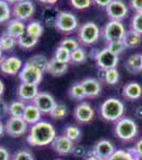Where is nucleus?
<instances>
[{
	"label": "nucleus",
	"instance_id": "nucleus-36",
	"mask_svg": "<svg viewBox=\"0 0 142 160\" xmlns=\"http://www.w3.org/2000/svg\"><path fill=\"white\" fill-rule=\"evenodd\" d=\"M87 60V52L83 47L80 46L79 48L71 51L70 62L73 64H82Z\"/></svg>",
	"mask_w": 142,
	"mask_h": 160
},
{
	"label": "nucleus",
	"instance_id": "nucleus-25",
	"mask_svg": "<svg viewBox=\"0 0 142 160\" xmlns=\"http://www.w3.org/2000/svg\"><path fill=\"white\" fill-rule=\"evenodd\" d=\"M25 32L29 35H31V37L39 40V38L42 37L44 32V27L42 22L39 20H30L25 25Z\"/></svg>",
	"mask_w": 142,
	"mask_h": 160
},
{
	"label": "nucleus",
	"instance_id": "nucleus-38",
	"mask_svg": "<svg viewBox=\"0 0 142 160\" xmlns=\"http://www.w3.org/2000/svg\"><path fill=\"white\" fill-rule=\"evenodd\" d=\"M70 56H71L70 51L58 45L57 48L55 49L53 58L55 59V60H57L58 62H62V63L69 64L70 63Z\"/></svg>",
	"mask_w": 142,
	"mask_h": 160
},
{
	"label": "nucleus",
	"instance_id": "nucleus-42",
	"mask_svg": "<svg viewBox=\"0 0 142 160\" xmlns=\"http://www.w3.org/2000/svg\"><path fill=\"white\" fill-rule=\"evenodd\" d=\"M59 46L66 48V49H68L71 52V51H73L74 49L80 47V42L76 38H64V40H62V42L59 43Z\"/></svg>",
	"mask_w": 142,
	"mask_h": 160
},
{
	"label": "nucleus",
	"instance_id": "nucleus-17",
	"mask_svg": "<svg viewBox=\"0 0 142 160\" xmlns=\"http://www.w3.org/2000/svg\"><path fill=\"white\" fill-rule=\"evenodd\" d=\"M115 151L116 148L112 141L108 139H101L98 142H95V144L92 146L91 153L97 155L100 158L106 160L115 153Z\"/></svg>",
	"mask_w": 142,
	"mask_h": 160
},
{
	"label": "nucleus",
	"instance_id": "nucleus-18",
	"mask_svg": "<svg viewBox=\"0 0 142 160\" xmlns=\"http://www.w3.org/2000/svg\"><path fill=\"white\" fill-rule=\"evenodd\" d=\"M81 84L83 87L85 94H86V98H97L101 94L102 91V86H101V81L95 78H91V77H87L81 80Z\"/></svg>",
	"mask_w": 142,
	"mask_h": 160
},
{
	"label": "nucleus",
	"instance_id": "nucleus-37",
	"mask_svg": "<svg viewBox=\"0 0 142 160\" xmlns=\"http://www.w3.org/2000/svg\"><path fill=\"white\" fill-rule=\"evenodd\" d=\"M12 16V8L4 0H0V24L7 22Z\"/></svg>",
	"mask_w": 142,
	"mask_h": 160
},
{
	"label": "nucleus",
	"instance_id": "nucleus-46",
	"mask_svg": "<svg viewBox=\"0 0 142 160\" xmlns=\"http://www.w3.org/2000/svg\"><path fill=\"white\" fill-rule=\"evenodd\" d=\"M131 149H133V152L135 153L136 156L138 157V159H142V138L136 142L135 146Z\"/></svg>",
	"mask_w": 142,
	"mask_h": 160
},
{
	"label": "nucleus",
	"instance_id": "nucleus-14",
	"mask_svg": "<svg viewBox=\"0 0 142 160\" xmlns=\"http://www.w3.org/2000/svg\"><path fill=\"white\" fill-rule=\"evenodd\" d=\"M33 104L40 110L43 114H50V112L53 110V108L57 102L50 93L39 92L35 97Z\"/></svg>",
	"mask_w": 142,
	"mask_h": 160
},
{
	"label": "nucleus",
	"instance_id": "nucleus-41",
	"mask_svg": "<svg viewBox=\"0 0 142 160\" xmlns=\"http://www.w3.org/2000/svg\"><path fill=\"white\" fill-rule=\"evenodd\" d=\"M11 160H35L34 155L32 154V152H30L29 149H19L16 153L12 156Z\"/></svg>",
	"mask_w": 142,
	"mask_h": 160
},
{
	"label": "nucleus",
	"instance_id": "nucleus-32",
	"mask_svg": "<svg viewBox=\"0 0 142 160\" xmlns=\"http://www.w3.org/2000/svg\"><path fill=\"white\" fill-rule=\"evenodd\" d=\"M17 46V40L7 33H2L0 35V48L3 51H11Z\"/></svg>",
	"mask_w": 142,
	"mask_h": 160
},
{
	"label": "nucleus",
	"instance_id": "nucleus-7",
	"mask_svg": "<svg viewBox=\"0 0 142 160\" xmlns=\"http://www.w3.org/2000/svg\"><path fill=\"white\" fill-rule=\"evenodd\" d=\"M4 130L7 136L13 138H20L29 131V125L22 118L10 117L4 123Z\"/></svg>",
	"mask_w": 142,
	"mask_h": 160
},
{
	"label": "nucleus",
	"instance_id": "nucleus-49",
	"mask_svg": "<svg viewBox=\"0 0 142 160\" xmlns=\"http://www.w3.org/2000/svg\"><path fill=\"white\" fill-rule=\"evenodd\" d=\"M112 1V0H92V3L97 4L98 7L101 8H106Z\"/></svg>",
	"mask_w": 142,
	"mask_h": 160
},
{
	"label": "nucleus",
	"instance_id": "nucleus-2",
	"mask_svg": "<svg viewBox=\"0 0 142 160\" xmlns=\"http://www.w3.org/2000/svg\"><path fill=\"white\" fill-rule=\"evenodd\" d=\"M125 106L117 97H109L100 105V115L106 122L116 123L124 117Z\"/></svg>",
	"mask_w": 142,
	"mask_h": 160
},
{
	"label": "nucleus",
	"instance_id": "nucleus-30",
	"mask_svg": "<svg viewBox=\"0 0 142 160\" xmlns=\"http://www.w3.org/2000/svg\"><path fill=\"white\" fill-rule=\"evenodd\" d=\"M27 62L32 64V65H34L35 68H37L38 69H40L43 73H46L49 60L45 55H34L31 57Z\"/></svg>",
	"mask_w": 142,
	"mask_h": 160
},
{
	"label": "nucleus",
	"instance_id": "nucleus-50",
	"mask_svg": "<svg viewBox=\"0 0 142 160\" xmlns=\"http://www.w3.org/2000/svg\"><path fill=\"white\" fill-rule=\"evenodd\" d=\"M83 160H104V159L100 158V157H98L97 155H94V154H92L91 152H89V153L83 158Z\"/></svg>",
	"mask_w": 142,
	"mask_h": 160
},
{
	"label": "nucleus",
	"instance_id": "nucleus-5",
	"mask_svg": "<svg viewBox=\"0 0 142 160\" xmlns=\"http://www.w3.org/2000/svg\"><path fill=\"white\" fill-rule=\"evenodd\" d=\"M54 28L58 32L64 33V34H69V33L74 32L79 28V20L72 12L59 11Z\"/></svg>",
	"mask_w": 142,
	"mask_h": 160
},
{
	"label": "nucleus",
	"instance_id": "nucleus-58",
	"mask_svg": "<svg viewBox=\"0 0 142 160\" xmlns=\"http://www.w3.org/2000/svg\"><path fill=\"white\" fill-rule=\"evenodd\" d=\"M56 160H61V159H56Z\"/></svg>",
	"mask_w": 142,
	"mask_h": 160
},
{
	"label": "nucleus",
	"instance_id": "nucleus-4",
	"mask_svg": "<svg viewBox=\"0 0 142 160\" xmlns=\"http://www.w3.org/2000/svg\"><path fill=\"white\" fill-rule=\"evenodd\" d=\"M101 37V29L95 22H86L80 26L77 29V38L79 42L85 46L94 45L99 41Z\"/></svg>",
	"mask_w": 142,
	"mask_h": 160
},
{
	"label": "nucleus",
	"instance_id": "nucleus-34",
	"mask_svg": "<svg viewBox=\"0 0 142 160\" xmlns=\"http://www.w3.org/2000/svg\"><path fill=\"white\" fill-rule=\"evenodd\" d=\"M64 136H66L69 140H71L72 142H77L80 141L82 137V130L80 129V127L74 125H68L66 126V128L64 129Z\"/></svg>",
	"mask_w": 142,
	"mask_h": 160
},
{
	"label": "nucleus",
	"instance_id": "nucleus-1",
	"mask_svg": "<svg viewBox=\"0 0 142 160\" xmlns=\"http://www.w3.org/2000/svg\"><path fill=\"white\" fill-rule=\"evenodd\" d=\"M56 136L57 135H56L55 127L52 124L47 121H40L30 126L27 141L31 146H34V148H45V146L51 145Z\"/></svg>",
	"mask_w": 142,
	"mask_h": 160
},
{
	"label": "nucleus",
	"instance_id": "nucleus-23",
	"mask_svg": "<svg viewBox=\"0 0 142 160\" xmlns=\"http://www.w3.org/2000/svg\"><path fill=\"white\" fill-rule=\"evenodd\" d=\"M141 41H142V35L131 29L126 30L124 37L122 38V42L124 44L125 48H127V49L137 48L138 46H140Z\"/></svg>",
	"mask_w": 142,
	"mask_h": 160
},
{
	"label": "nucleus",
	"instance_id": "nucleus-35",
	"mask_svg": "<svg viewBox=\"0 0 142 160\" xmlns=\"http://www.w3.org/2000/svg\"><path fill=\"white\" fill-rule=\"evenodd\" d=\"M49 115L51 117V118L56 121L64 120L68 115V108L64 104H56L55 107L53 108V110L51 111Z\"/></svg>",
	"mask_w": 142,
	"mask_h": 160
},
{
	"label": "nucleus",
	"instance_id": "nucleus-55",
	"mask_svg": "<svg viewBox=\"0 0 142 160\" xmlns=\"http://www.w3.org/2000/svg\"><path fill=\"white\" fill-rule=\"evenodd\" d=\"M4 1H7L9 4H15V3H17V2L21 1V0H4Z\"/></svg>",
	"mask_w": 142,
	"mask_h": 160
},
{
	"label": "nucleus",
	"instance_id": "nucleus-3",
	"mask_svg": "<svg viewBox=\"0 0 142 160\" xmlns=\"http://www.w3.org/2000/svg\"><path fill=\"white\" fill-rule=\"evenodd\" d=\"M113 132L120 141L131 142L138 136V125L133 118L123 117L118 120L113 126Z\"/></svg>",
	"mask_w": 142,
	"mask_h": 160
},
{
	"label": "nucleus",
	"instance_id": "nucleus-19",
	"mask_svg": "<svg viewBox=\"0 0 142 160\" xmlns=\"http://www.w3.org/2000/svg\"><path fill=\"white\" fill-rule=\"evenodd\" d=\"M122 96L126 100H137L141 98L142 96V86L136 81L127 82L123 86L122 89Z\"/></svg>",
	"mask_w": 142,
	"mask_h": 160
},
{
	"label": "nucleus",
	"instance_id": "nucleus-31",
	"mask_svg": "<svg viewBox=\"0 0 142 160\" xmlns=\"http://www.w3.org/2000/svg\"><path fill=\"white\" fill-rule=\"evenodd\" d=\"M38 43V38H35L31 35L25 32L17 40V45L22 49H31V48L35 47Z\"/></svg>",
	"mask_w": 142,
	"mask_h": 160
},
{
	"label": "nucleus",
	"instance_id": "nucleus-15",
	"mask_svg": "<svg viewBox=\"0 0 142 160\" xmlns=\"http://www.w3.org/2000/svg\"><path fill=\"white\" fill-rule=\"evenodd\" d=\"M39 93L38 91L37 84L32 83H25V82H20V84L17 88V97L19 100L24 102H33L35 97Z\"/></svg>",
	"mask_w": 142,
	"mask_h": 160
},
{
	"label": "nucleus",
	"instance_id": "nucleus-21",
	"mask_svg": "<svg viewBox=\"0 0 142 160\" xmlns=\"http://www.w3.org/2000/svg\"><path fill=\"white\" fill-rule=\"evenodd\" d=\"M25 32V25L24 22L16 18H11L7 22L6 33L18 40Z\"/></svg>",
	"mask_w": 142,
	"mask_h": 160
},
{
	"label": "nucleus",
	"instance_id": "nucleus-48",
	"mask_svg": "<svg viewBox=\"0 0 142 160\" xmlns=\"http://www.w3.org/2000/svg\"><path fill=\"white\" fill-rule=\"evenodd\" d=\"M11 154L4 146L0 145V160H11Z\"/></svg>",
	"mask_w": 142,
	"mask_h": 160
},
{
	"label": "nucleus",
	"instance_id": "nucleus-29",
	"mask_svg": "<svg viewBox=\"0 0 142 160\" xmlns=\"http://www.w3.org/2000/svg\"><path fill=\"white\" fill-rule=\"evenodd\" d=\"M25 102L21 100H13L11 104H9V117L14 118H22L24 111L25 109Z\"/></svg>",
	"mask_w": 142,
	"mask_h": 160
},
{
	"label": "nucleus",
	"instance_id": "nucleus-54",
	"mask_svg": "<svg viewBox=\"0 0 142 160\" xmlns=\"http://www.w3.org/2000/svg\"><path fill=\"white\" fill-rule=\"evenodd\" d=\"M6 133V130H4V123L2 122V120H0V138Z\"/></svg>",
	"mask_w": 142,
	"mask_h": 160
},
{
	"label": "nucleus",
	"instance_id": "nucleus-56",
	"mask_svg": "<svg viewBox=\"0 0 142 160\" xmlns=\"http://www.w3.org/2000/svg\"><path fill=\"white\" fill-rule=\"evenodd\" d=\"M2 57H3V50H2L1 48H0V60L2 59Z\"/></svg>",
	"mask_w": 142,
	"mask_h": 160
},
{
	"label": "nucleus",
	"instance_id": "nucleus-45",
	"mask_svg": "<svg viewBox=\"0 0 142 160\" xmlns=\"http://www.w3.org/2000/svg\"><path fill=\"white\" fill-rule=\"evenodd\" d=\"M9 115V105L2 97H0V120Z\"/></svg>",
	"mask_w": 142,
	"mask_h": 160
},
{
	"label": "nucleus",
	"instance_id": "nucleus-13",
	"mask_svg": "<svg viewBox=\"0 0 142 160\" xmlns=\"http://www.w3.org/2000/svg\"><path fill=\"white\" fill-rule=\"evenodd\" d=\"M73 118L80 124H88L94 120V110L89 102H80L73 110Z\"/></svg>",
	"mask_w": 142,
	"mask_h": 160
},
{
	"label": "nucleus",
	"instance_id": "nucleus-22",
	"mask_svg": "<svg viewBox=\"0 0 142 160\" xmlns=\"http://www.w3.org/2000/svg\"><path fill=\"white\" fill-rule=\"evenodd\" d=\"M68 68H69V64L62 63V62H58L57 60L52 58L48 62L46 73L52 75L54 77H59V76H63L64 74H66L68 72Z\"/></svg>",
	"mask_w": 142,
	"mask_h": 160
},
{
	"label": "nucleus",
	"instance_id": "nucleus-39",
	"mask_svg": "<svg viewBox=\"0 0 142 160\" xmlns=\"http://www.w3.org/2000/svg\"><path fill=\"white\" fill-rule=\"evenodd\" d=\"M106 47L112 51V53H115L116 56H120L121 53L124 51L126 48L123 44L122 40H118V41H112V42L106 43Z\"/></svg>",
	"mask_w": 142,
	"mask_h": 160
},
{
	"label": "nucleus",
	"instance_id": "nucleus-9",
	"mask_svg": "<svg viewBox=\"0 0 142 160\" xmlns=\"http://www.w3.org/2000/svg\"><path fill=\"white\" fill-rule=\"evenodd\" d=\"M95 64L101 71H106L109 68H117L119 63V57L112 53L107 47L98 51L94 58Z\"/></svg>",
	"mask_w": 142,
	"mask_h": 160
},
{
	"label": "nucleus",
	"instance_id": "nucleus-59",
	"mask_svg": "<svg viewBox=\"0 0 142 160\" xmlns=\"http://www.w3.org/2000/svg\"><path fill=\"white\" fill-rule=\"evenodd\" d=\"M139 160H142V159H139Z\"/></svg>",
	"mask_w": 142,
	"mask_h": 160
},
{
	"label": "nucleus",
	"instance_id": "nucleus-44",
	"mask_svg": "<svg viewBox=\"0 0 142 160\" xmlns=\"http://www.w3.org/2000/svg\"><path fill=\"white\" fill-rule=\"evenodd\" d=\"M89 152H87V149L85 146L81 145V144H74V148L72 149V155L76 158H84Z\"/></svg>",
	"mask_w": 142,
	"mask_h": 160
},
{
	"label": "nucleus",
	"instance_id": "nucleus-53",
	"mask_svg": "<svg viewBox=\"0 0 142 160\" xmlns=\"http://www.w3.org/2000/svg\"><path fill=\"white\" fill-rule=\"evenodd\" d=\"M4 90H6V86H4V82L0 79V97H2L4 93Z\"/></svg>",
	"mask_w": 142,
	"mask_h": 160
},
{
	"label": "nucleus",
	"instance_id": "nucleus-51",
	"mask_svg": "<svg viewBox=\"0 0 142 160\" xmlns=\"http://www.w3.org/2000/svg\"><path fill=\"white\" fill-rule=\"evenodd\" d=\"M37 1L42 2L44 4H47V6H55L58 0H37Z\"/></svg>",
	"mask_w": 142,
	"mask_h": 160
},
{
	"label": "nucleus",
	"instance_id": "nucleus-24",
	"mask_svg": "<svg viewBox=\"0 0 142 160\" xmlns=\"http://www.w3.org/2000/svg\"><path fill=\"white\" fill-rule=\"evenodd\" d=\"M58 10L54 6H47L43 11V20L46 26L50 28L55 27V22L58 15Z\"/></svg>",
	"mask_w": 142,
	"mask_h": 160
},
{
	"label": "nucleus",
	"instance_id": "nucleus-12",
	"mask_svg": "<svg viewBox=\"0 0 142 160\" xmlns=\"http://www.w3.org/2000/svg\"><path fill=\"white\" fill-rule=\"evenodd\" d=\"M105 11L110 20L122 22L128 15V7L123 0H112L105 8Z\"/></svg>",
	"mask_w": 142,
	"mask_h": 160
},
{
	"label": "nucleus",
	"instance_id": "nucleus-20",
	"mask_svg": "<svg viewBox=\"0 0 142 160\" xmlns=\"http://www.w3.org/2000/svg\"><path fill=\"white\" fill-rule=\"evenodd\" d=\"M42 115L43 113L40 112V110L33 102H30V104L25 105V109L24 111V114H22V118H24L25 122L28 125L32 126L42 121Z\"/></svg>",
	"mask_w": 142,
	"mask_h": 160
},
{
	"label": "nucleus",
	"instance_id": "nucleus-26",
	"mask_svg": "<svg viewBox=\"0 0 142 160\" xmlns=\"http://www.w3.org/2000/svg\"><path fill=\"white\" fill-rule=\"evenodd\" d=\"M101 71V69H100ZM102 72V81H104L105 83L109 84V86H115L119 82L120 80V74H119V71L117 68H109L106 69V71H101Z\"/></svg>",
	"mask_w": 142,
	"mask_h": 160
},
{
	"label": "nucleus",
	"instance_id": "nucleus-10",
	"mask_svg": "<svg viewBox=\"0 0 142 160\" xmlns=\"http://www.w3.org/2000/svg\"><path fill=\"white\" fill-rule=\"evenodd\" d=\"M20 82H25V83H32V84H39L40 81L43 80L44 73L40 69L35 68L34 65L25 62L22 66L21 71L18 74Z\"/></svg>",
	"mask_w": 142,
	"mask_h": 160
},
{
	"label": "nucleus",
	"instance_id": "nucleus-27",
	"mask_svg": "<svg viewBox=\"0 0 142 160\" xmlns=\"http://www.w3.org/2000/svg\"><path fill=\"white\" fill-rule=\"evenodd\" d=\"M125 68L131 74H138L141 72L140 68V53L131 55L125 62Z\"/></svg>",
	"mask_w": 142,
	"mask_h": 160
},
{
	"label": "nucleus",
	"instance_id": "nucleus-11",
	"mask_svg": "<svg viewBox=\"0 0 142 160\" xmlns=\"http://www.w3.org/2000/svg\"><path fill=\"white\" fill-rule=\"evenodd\" d=\"M24 63L21 59L15 56L2 57L0 60V73L7 76H15L21 71Z\"/></svg>",
	"mask_w": 142,
	"mask_h": 160
},
{
	"label": "nucleus",
	"instance_id": "nucleus-8",
	"mask_svg": "<svg viewBox=\"0 0 142 160\" xmlns=\"http://www.w3.org/2000/svg\"><path fill=\"white\" fill-rule=\"evenodd\" d=\"M35 13V6L31 0H21L12 7V16L21 22L31 19Z\"/></svg>",
	"mask_w": 142,
	"mask_h": 160
},
{
	"label": "nucleus",
	"instance_id": "nucleus-47",
	"mask_svg": "<svg viewBox=\"0 0 142 160\" xmlns=\"http://www.w3.org/2000/svg\"><path fill=\"white\" fill-rule=\"evenodd\" d=\"M130 7L137 12H142V0H131Z\"/></svg>",
	"mask_w": 142,
	"mask_h": 160
},
{
	"label": "nucleus",
	"instance_id": "nucleus-28",
	"mask_svg": "<svg viewBox=\"0 0 142 160\" xmlns=\"http://www.w3.org/2000/svg\"><path fill=\"white\" fill-rule=\"evenodd\" d=\"M106 160H139L133 149H116L115 153Z\"/></svg>",
	"mask_w": 142,
	"mask_h": 160
},
{
	"label": "nucleus",
	"instance_id": "nucleus-40",
	"mask_svg": "<svg viewBox=\"0 0 142 160\" xmlns=\"http://www.w3.org/2000/svg\"><path fill=\"white\" fill-rule=\"evenodd\" d=\"M131 29L142 35V12H137L131 19Z\"/></svg>",
	"mask_w": 142,
	"mask_h": 160
},
{
	"label": "nucleus",
	"instance_id": "nucleus-33",
	"mask_svg": "<svg viewBox=\"0 0 142 160\" xmlns=\"http://www.w3.org/2000/svg\"><path fill=\"white\" fill-rule=\"evenodd\" d=\"M68 95L70 98L74 100H83L86 98V94H85L81 82H76V83L72 84L68 91Z\"/></svg>",
	"mask_w": 142,
	"mask_h": 160
},
{
	"label": "nucleus",
	"instance_id": "nucleus-6",
	"mask_svg": "<svg viewBox=\"0 0 142 160\" xmlns=\"http://www.w3.org/2000/svg\"><path fill=\"white\" fill-rule=\"evenodd\" d=\"M126 32V29L122 22L118 20H109L101 29V37L104 38L106 43L112 41L122 40Z\"/></svg>",
	"mask_w": 142,
	"mask_h": 160
},
{
	"label": "nucleus",
	"instance_id": "nucleus-43",
	"mask_svg": "<svg viewBox=\"0 0 142 160\" xmlns=\"http://www.w3.org/2000/svg\"><path fill=\"white\" fill-rule=\"evenodd\" d=\"M69 2L76 10H86L92 4V0H69Z\"/></svg>",
	"mask_w": 142,
	"mask_h": 160
},
{
	"label": "nucleus",
	"instance_id": "nucleus-52",
	"mask_svg": "<svg viewBox=\"0 0 142 160\" xmlns=\"http://www.w3.org/2000/svg\"><path fill=\"white\" fill-rule=\"evenodd\" d=\"M135 117L138 118H142V106H140V107H138V108H136Z\"/></svg>",
	"mask_w": 142,
	"mask_h": 160
},
{
	"label": "nucleus",
	"instance_id": "nucleus-16",
	"mask_svg": "<svg viewBox=\"0 0 142 160\" xmlns=\"http://www.w3.org/2000/svg\"><path fill=\"white\" fill-rule=\"evenodd\" d=\"M51 148L56 154L61 155V156H67L72 153V149L74 148V142L69 140L66 136L59 135L56 136L51 143Z\"/></svg>",
	"mask_w": 142,
	"mask_h": 160
},
{
	"label": "nucleus",
	"instance_id": "nucleus-57",
	"mask_svg": "<svg viewBox=\"0 0 142 160\" xmlns=\"http://www.w3.org/2000/svg\"><path fill=\"white\" fill-rule=\"evenodd\" d=\"M140 68H141V72H142V53H140Z\"/></svg>",
	"mask_w": 142,
	"mask_h": 160
}]
</instances>
